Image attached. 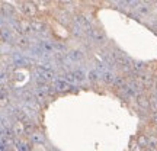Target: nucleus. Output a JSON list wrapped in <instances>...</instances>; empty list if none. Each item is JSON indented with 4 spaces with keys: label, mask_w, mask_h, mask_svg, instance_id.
I'll return each instance as SVG.
<instances>
[{
    "label": "nucleus",
    "mask_w": 157,
    "mask_h": 151,
    "mask_svg": "<svg viewBox=\"0 0 157 151\" xmlns=\"http://www.w3.org/2000/svg\"><path fill=\"white\" fill-rule=\"evenodd\" d=\"M147 151H157V150H153V148H148V150Z\"/></svg>",
    "instance_id": "nucleus-32"
},
{
    "label": "nucleus",
    "mask_w": 157,
    "mask_h": 151,
    "mask_svg": "<svg viewBox=\"0 0 157 151\" xmlns=\"http://www.w3.org/2000/svg\"><path fill=\"white\" fill-rule=\"evenodd\" d=\"M12 61H13V64H15V66H26V64L29 62V60L23 55L22 52L15 51V52L12 54Z\"/></svg>",
    "instance_id": "nucleus-5"
},
{
    "label": "nucleus",
    "mask_w": 157,
    "mask_h": 151,
    "mask_svg": "<svg viewBox=\"0 0 157 151\" xmlns=\"http://www.w3.org/2000/svg\"><path fill=\"white\" fill-rule=\"evenodd\" d=\"M131 151H141V147L138 145V144H137V142H135L134 145L131 147Z\"/></svg>",
    "instance_id": "nucleus-29"
},
{
    "label": "nucleus",
    "mask_w": 157,
    "mask_h": 151,
    "mask_svg": "<svg viewBox=\"0 0 157 151\" xmlns=\"http://www.w3.org/2000/svg\"><path fill=\"white\" fill-rule=\"evenodd\" d=\"M31 142L36 144V145H42V144H45V135L41 131H35L34 134L31 135Z\"/></svg>",
    "instance_id": "nucleus-10"
},
{
    "label": "nucleus",
    "mask_w": 157,
    "mask_h": 151,
    "mask_svg": "<svg viewBox=\"0 0 157 151\" xmlns=\"http://www.w3.org/2000/svg\"><path fill=\"white\" fill-rule=\"evenodd\" d=\"M150 10H151V7H150V3H148V2H141L140 6L135 9L137 15H140V16H146V15H148Z\"/></svg>",
    "instance_id": "nucleus-12"
},
{
    "label": "nucleus",
    "mask_w": 157,
    "mask_h": 151,
    "mask_svg": "<svg viewBox=\"0 0 157 151\" xmlns=\"http://www.w3.org/2000/svg\"><path fill=\"white\" fill-rule=\"evenodd\" d=\"M16 47L17 48H21V50H26L29 48V45H31V41L26 35H21V36H16Z\"/></svg>",
    "instance_id": "nucleus-8"
},
{
    "label": "nucleus",
    "mask_w": 157,
    "mask_h": 151,
    "mask_svg": "<svg viewBox=\"0 0 157 151\" xmlns=\"http://www.w3.org/2000/svg\"><path fill=\"white\" fill-rule=\"evenodd\" d=\"M101 77H102V80H103V83L113 84L115 83V80H117V74L113 73V71H111V70H108L106 73H103Z\"/></svg>",
    "instance_id": "nucleus-15"
},
{
    "label": "nucleus",
    "mask_w": 157,
    "mask_h": 151,
    "mask_svg": "<svg viewBox=\"0 0 157 151\" xmlns=\"http://www.w3.org/2000/svg\"><path fill=\"white\" fill-rule=\"evenodd\" d=\"M6 106H9V95L6 92H2V108L5 109Z\"/></svg>",
    "instance_id": "nucleus-28"
},
{
    "label": "nucleus",
    "mask_w": 157,
    "mask_h": 151,
    "mask_svg": "<svg viewBox=\"0 0 157 151\" xmlns=\"http://www.w3.org/2000/svg\"><path fill=\"white\" fill-rule=\"evenodd\" d=\"M153 29H154V32H157V23L154 25V26H153Z\"/></svg>",
    "instance_id": "nucleus-31"
},
{
    "label": "nucleus",
    "mask_w": 157,
    "mask_h": 151,
    "mask_svg": "<svg viewBox=\"0 0 157 151\" xmlns=\"http://www.w3.org/2000/svg\"><path fill=\"white\" fill-rule=\"evenodd\" d=\"M35 99H36V102H38L39 105H44V103H45V99H47V95L38 90V92L35 93Z\"/></svg>",
    "instance_id": "nucleus-23"
},
{
    "label": "nucleus",
    "mask_w": 157,
    "mask_h": 151,
    "mask_svg": "<svg viewBox=\"0 0 157 151\" xmlns=\"http://www.w3.org/2000/svg\"><path fill=\"white\" fill-rule=\"evenodd\" d=\"M137 144H138L141 148H146V147H148V135L141 134L140 137L137 138Z\"/></svg>",
    "instance_id": "nucleus-18"
},
{
    "label": "nucleus",
    "mask_w": 157,
    "mask_h": 151,
    "mask_svg": "<svg viewBox=\"0 0 157 151\" xmlns=\"http://www.w3.org/2000/svg\"><path fill=\"white\" fill-rule=\"evenodd\" d=\"M54 50L56 52H61V54H67V47L66 44H61V42H54Z\"/></svg>",
    "instance_id": "nucleus-21"
},
{
    "label": "nucleus",
    "mask_w": 157,
    "mask_h": 151,
    "mask_svg": "<svg viewBox=\"0 0 157 151\" xmlns=\"http://www.w3.org/2000/svg\"><path fill=\"white\" fill-rule=\"evenodd\" d=\"M74 23L76 25H78L82 29H84V31H89L90 28H92V22H90V17L86 16V15H83V13H78V15H76L74 16Z\"/></svg>",
    "instance_id": "nucleus-2"
},
{
    "label": "nucleus",
    "mask_w": 157,
    "mask_h": 151,
    "mask_svg": "<svg viewBox=\"0 0 157 151\" xmlns=\"http://www.w3.org/2000/svg\"><path fill=\"white\" fill-rule=\"evenodd\" d=\"M150 109H151L154 113L157 112V95H153L151 97H150Z\"/></svg>",
    "instance_id": "nucleus-25"
},
{
    "label": "nucleus",
    "mask_w": 157,
    "mask_h": 151,
    "mask_svg": "<svg viewBox=\"0 0 157 151\" xmlns=\"http://www.w3.org/2000/svg\"><path fill=\"white\" fill-rule=\"evenodd\" d=\"M74 74V77H76V80H77V83H82V81H84V80H87V71H84L82 67L78 68H74V70H71Z\"/></svg>",
    "instance_id": "nucleus-14"
},
{
    "label": "nucleus",
    "mask_w": 157,
    "mask_h": 151,
    "mask_svg": "<svg viewBox=\"0 0 157 151\" xmlns=\"http://www.w3.org/2000/svg\"><path fill=\"white\" fill-rule=\"evenodd\" d=\"M54 89L57 92H71V90H74L73 86L70 83H67L66 80H63V78H58L56 83H54Z\"/></svg>",
    "instance_id": "nucleus-6"
},
{
    "label": "nucleus",
    "mask_w": 157,
    "mask_h": 151,
    "mask_svg": "<svg viewBox=\"0 0 157 151\" xmlns=\"http://www.w3.org/2000/svg\"><path fill=\"white\" fill-rule=\"evenodd\" d=\"M127 78L124 77V76H117V80H115V83H113V86H117V87H119V89H122L124 86H127Z\"/></svg>",
    "instance_id": "nucleus-22"
},
{
    "label": "nucleus",
    "mask_w": 157,
    "mask_h": 151,
    "mask_svg": "<svg viewBox=\"0 0 157 151\" xmlns=\"http://www.w3.org/2000/svg\"><path fill=\"white\" fill-rule=\"evenodd\" d=\"M67 58L70 60V62L73 64H78L84 60V54L82 50H70L67 52Z\"/></svg>",
    "instance_id": "nucleus-3"
},
{
    "label": "nucleus",
    "mask_w": 157,
    "mask_h": 151,
    "mask_svg": "<svg viewBox=\"0 0 157 151\" xmlns=\"http://www.w3.org/2000/svg\"><path fill=\"white\" fill-rule=\"evenodd\" d=\"M144 68H146V62L143 61H134L132 64V71H135V74H140Z\"/></svg>",
    "instance_id": "nucleus-19"
},
{
    "label": "nucleus",
    "mask_w": 157,
    "mask_h": 151,
    "mask_svg": "<svg viewBox=\"0 0 157 151\" xmlns=\"http://www.w3.org/2000/svg\"><path fill=\"white\" fill-rule=\"evenodd\" d=\"M86 35L98 45L106 44V35H105V32H103L102 29H98V28H93V26H92L89 31H86Z\"/></svg>",
    "instance_id": "nucleus-1"
},
{
    "label": "nucleus",
    "mask_w": 157,
    "mask_h": 151,
    "mask_svg": "<svg viewBox=\"0 0 157 151\" xmlns=\"http://www.w3.org/2000/svg\"><path fill=\"white\" fill-rule=\"evenodd\" d=\"M148 148L157 150V137L156 135H148Z\"/></svg>",
    "instance_id": "nucleus-24"
},
{
    "label": "nucleus",
    "mask_w": 157,
    "mask_h": 151,
    "mask_svg": "<svg viewBox=\"0 0 157 151\" xmlns=\"http://www.w3.org/2000/svg\"><path fill=\"white\" fill-rule=\"evenodd\" d=\"M153 122L157 123V112H156V113H153Z\"/></svg>",
    "instance_id": "nucleus-30"
},
{
    "label": "nucleus",
    "mask_w": 157,
    "mask_h": 151,
    "mask_svg": "<svg viewBox=\"0 0 157 151\" xmlns=\"http://www.w3.org/2000/svg\"><path fill=\"white\" fill-rule=\"evenodd\" d=\"M71 28H73V34L77 35V36H83V35L86 34V31H84V29H82L80 26H78V25H76V23H74Z\"/></svg>",
    "instance_id": "nucleus-26"
},
{
    "label": "nucleus",
    "mask_w": 157,
    "mask_h": 151,
    "mask_svg": "<svg viewBox=\"0 0 157 151\" xmlns=\"http://www.w3.org/2000/svg\"><path fill=\"white\" fill-rule=\"evenodd\" d=\"M135 102H137L138 108H141V109H144V111L150 109V97H147L144 93H143V95H140V96H137Z\"/></svg>",
    "instance_id": "nucleus-7"
},
{
    "label": "nucleus",
    "mask_w": 157,
    "mask_h": 151,
    "mask_svg": "<svg viewBox=\"0 0 157 151\" xmlns=\"http://www.w3.org/2000/svg\"><path fill=\"white\" fill-rule=\"evenodd\" d=\"M12 32H10V28L7 26H3L2 28V42H3V45L5 44H9V42H12Z\"/></svg>",
    "instance_id": "nucleus-16"
},
{
    "label": "nucleus",
    "mask_w": 157,
    "mask_h": 151,
    "mask_svg": "<svg viewBox=\"0 0 157 151\" xmlns=\"http://www.w3.org/2000/svg\"><path fill=\"white\" fill-rule=\"evenodd\" d=\"M58 16H60V21H61L63 23H67V25H68V23L71 22V21H70V15H68L67 12H61Z\"/></svg>",
    "instance_id": "nucleus-27"
},
{
    "label": "nucleus",
    "mask_w": 157,
    "mask_h": 151,
    "mask_svg": "<svg viewBox=\"0 0 157 151\" xmlns=\"http://www.w3.org/2000/svg\"><path fill=\"white\" fill-rule=\"evenodd\" d=\"M16 151H31L28 142H23V141H16V145H15Z\"/></svg>",
    "instance_id": "nucleus-20"
},
{
    "label": "nucleus",
    "mask_w": 157,
    "mask_h": 151,
    "mask_svg": "<svg viewBox=\"0 0 157 151\" xmlns=\"http://www.w3.org/2000/svg\"><path fill=\"white\" fill-rule=\"evenodd\" d=\"M99 78H101V74L98 73L95 68H90L89 71H87V80H89L90 83H98Z\"/></svg>",
    "instance_id": "nucleus-17"
},
{
    "label": "nucleus",
    "mask_w": 157,
    "mask_h": 151,
    "mask_svg": "<svg viewBox=\"0 0 157 151\" xmlns=\"http://www.w3.org/2000/svg\"><path fill=\"white\" fill-rule=\"evenodd\" d=\"M19 25H21V29H22L23 35H26L28 36L29 34H34V31H32V26H31V19H22V21H19Z\"/></svg>",
    "instance_id": "nucleus-13"
},
{
    "label": "nucleus",
    "mask_w": 157,
    "mask_h": 151,
    "mask_svg": "<svg viewBox=\"0 0 157 151\" xmlns=\"http://www.w3.org/2000/svg\"><path fill=\"white\" fill-rule=\"evenodd\" d=\"M31 26H32V31L35 34H42L45 31V25L42 21H38V19H31Z\"/></svg>",
    "instance_id": "nucleus-11"
},
{
    "label": "nucleus",
    "mask_w": 157,
    "mask_h": 151,
    "mask_svg": "<svg viewBox=\"0 0 157 151\" xmlns=\"http://www.w3.org/2000/svg\"><path fill=\"white\" fill-rule=\"evenodd\" d=\"M21 10L26 15V16L34 17L36 15V7H35V2H25V3H21Z\"/></svg>",
    "instance_id": "nucleus-4"
},
{
    "label": "nucleus",
    "mask_w": 157,
    "mask_h": 151,
    "mask_svg": "<svg viewBox=\"0 0 157 151\" xmlns=\"http://www.w3.org/2000/svg\"><path fill=\"white\" fill-rule=\"evenodd\" d=\"M12 129H13V134L16 137H22V135H26V131H25V123L21 122V121H16V122L12 125Z\"/></svg>",
    "instance_id": "nucleus-9"
}]
</instances>
